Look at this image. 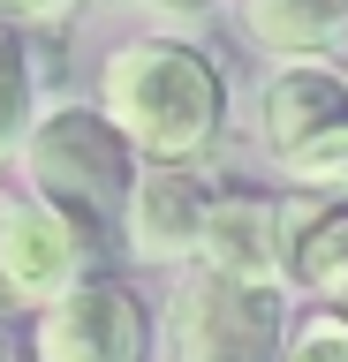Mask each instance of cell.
<instances>
[{
	"mask_svg": "<svg viewBox=\"0 0 348 362\" xmlns=\"http://www.w3.org/2000/svg\"><path fill=\"white\" fill-rule=\"evenodd\" d=\"M265 151L288 166V189L348 197V76L333 68H280L265 83Z\"/></svg>",
	"mask_w": 348,
	"mask_h": 362,
	"instance_id": "3957f363",
	"label": "cell"
},
{
	"mask_svg": "<svg viewBox=\"0 0 348 362\" xmlns=\"http://www.w3.org/2000/svg\"><path fill=\"white\" fill-rule=\"evenodd\" d=\"M212 189L197 166H144L137 189H129V211H121V234H129V257L137 264H182L205 249V219H212Z\"/></svg>",
	"mask_w": 348,
	"mask_h": 362,
	"instance_id": "52a82bcc",
	"label": "cell"
},
{
	"mask_svg": "<svg viewBox=\"0 0 348 362\" xmlns=\"http://www.w3.org/2000/svg\"><path fill=\"white\" fill-rule=\"evenodd\" d=\"M235 23L257 53L310 61V53H333L348 38V0H235Z\"/></svg>",
	"mask_w": 348,
	"mask_h": 362,
	"instance_id": "30bf717a",
	"label": "cell"
},
{
	"mask_svg": "<svg viewBox=\"0 0 348 362\" xmlns=\"http://www.w3.org/2000/svg\"><path fill=\"white\" fill-rule=\"evenodd\" d=\"M0 362H16V347H8V332H0Z\"/></svg>",
	"mask_w": 348,
	"mask_h": 362,
	"instance_id": "2e32d148",
	"label": "cell"
},
{
	"mask_svg": "<svg viewBox=\"0 0 348 362\" xmlns=\"http://www.w3.org/2000/svg\"><path fill=\"white\" fill-rule=\"evenodd\" d=\"M288 287H250L197 264L174 294V362H288Z\"/></svg>",
	"mask_w": 348,
	"mask_h": 362,
	"instance_id": "277c9868",
	"label": "cell"
},
{
	"mask_svg": "<svg viewBox=\"0 0 348 362\" xmlns=\"http://www.w3.org/2000/svg\"><path fill=\"white\" fill-rule=\"evenodd\" d=\"M99 226L30 189H0V310H46L99 272Z\"/></svg>",
	"mask_w": 348,
	"mask_h": 362,
	"instance_id": "5b68a950",
	"label": "cell"
},
{
	"mask_svg": "<svg viewBox=\"0 0 348 362\" xmlns=\"http://www.w3.org/2000/svg\"><path fill=\"white\" fill-rule=\"evenodd\" d=\"M144 355H152V310L114 272L76 279L30 325V362H144Z\"/></svg>",
	"mask_w": 348,
	"mask_h": 362,
	"instance_id": "8992f818",
	"label": "cell"
},
{
	"mask_svg": "<svg viewBox=\"0 0 348 362\" xmlns=\"http://www.w3.org/2000/svg\"><path fill=\"white\" fill-rule=\"evenodd\" d=\"M288 362H348V325L333 310H325V317H303L296 339H288Z\"/></svg>",
	"mask_w": 348,
	"mask_h": 362,
	"instance_id": "7c38bea8",
	"label": "cell"
},
{
	"mask_svg": "<svg viewBox=\"0 0 348 362\" xmlns=\"http://www.w3.org/2000/svg\"><path fill=\"white\" fill-rule=\"evenodd\" d=\"M341 272H348V197L288 189L280 197V287L325 302Z\"/></svg>",
	"mask_w": 348,
	"mask_h": 362,
	"instance_id": "9c48e42d",
	"label": "cell"
},
{
	"mask_svg": "<svg viewBox=\"0 0 348 362\" xmlns=\"http://www.w3.org/2000/svg\"><path fill=\"white\" fill-rule=\"evenodd\" d=\"M197 264L220 279H250V287H280V197L257 189H220L205 219V249Z\"/></svg>",
	"mask_w": 348,
	"mask_h": 362,
	"instance_id": "ba28073f",
	"label": "cell"
},
{
	"mask_svg": "<svg viewBox=\"0 0 348 362\" xmlns=\"http://www.w3.org/2000/svg\"><path fill=\"white\" fill-rule=\"evenodd\" d=\"M76 0H0V23H16V30H46V23H69Z\"/></svg>",
	"mask_w": 348,
	"mask_h": 362,
	"instance_id": "4fadbf2b",
	"label": "cell"
},
{
	"mask_svg": "<svg viewBox=\"0 0 348 362\" xmlns=\"http://www.w3.org/2000/svg\"><path fill=\"white\" fill-rule=\"evenodd\" d=\"M159 16H205V8H220V0H152Z\"/></svg>",
	"mask_w": 348,
	"mask_h": 362,
	"instance_id": "5bb4252c",
	"label": "cell"
},
{
	"mask_svg": "<svg viewBox=\"0 0 348 362\" xmlns=\"http://www.w3.org/2000/svg\"><path fill=\"white\" fill-rule=\"evenodd\" d=\"M325 310H333V317H341V325H348V272H341V279H333V294H325Z\"/></svg>",
	"mask_w": 348,
	"mask_h": 362,
	"instance_id": "9a60e30c",
	"label": "cell"
},
{
	"mask_svg": "<svg viewBox=\"0 0 348 362\" xmlns=\"http://www.w3.org/2000/svg\"><path fill=\"white\" fill-rule=\"evenodd\" d=\"M99 113L129 136V151L152 166H197L228 121V76L189 38H129L99 68Z\"/></svg>",
	"mask_w": 348,
	"mask_h": 362,
	"instance_id": "6da1fadb",
	"label": "cell"
},
{
	"mask_svg": "<svg viewBox=\"0 0 348 362\" xmlns=\"http://www.w3.org/2000/svg\"><path fill=\"white\" fill-rule=\"evenodd\" d=\"M30 45L16 23H0V166L23 151V136H30Z\"/></svg>",
	"mask_w": 348,
	"mask_h": 362,
	"instance_id": "8fae6325",
	"label": "cell"
},
{
	"mask_svg": "<svg viewBox=\"0 0 348 362\" xmlns=\"http://www.w3.org/2000/svg\"><path fill=\"white\" fill-rule=\"evenodd\" d=\"M16 166H23L30 197L61 204L69 219L99 226V234H106V219L129 211V189H137V174H144L137 151H129V136L99 106H53L46 121H30Z\"/></svg>",
	"mask_w": 348,
	"mask_h": 362,
	"instance_id": "7a4b0ae2",
	"label": "cell"
}]
</instances>
